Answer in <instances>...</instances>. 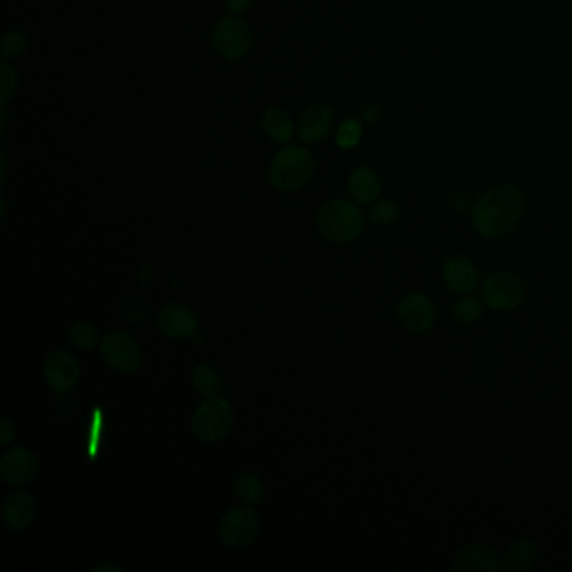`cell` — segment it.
Here are the masks:
<instances>
[{"mask_svg": "<svg viewBox=\"0 0 572 572\" xmlns=\"http://www.w3.org/2000/svg\"><path fill=\"white\" fill-rule=\"evenodd\" d=\"M525 198L519 187L504 183L489 188L472 202L470 222L480 237L490 240L510 235L524 215Z\"/></svg>", "mask_w": 572, "mask_h": 572, "instance_id": "cell-1", "label": "cell"}, {"mask_svg": "<svg viewBox=\"0 0 572 572\" xmlns=\"http://www.w3.org/2000/svg\"><path fill=\"white\" fill-rule=\"evenodd\" d=\"M316 222L323 237L336 244H349L359 239L366 227L363 210L356 202L344 198H333L323 203Z\"/></svg>", "mask_w": 572, "mask_h": 572, "instance_id": "cell-2", "label": "cell"}, {"mask_svg": "<svg viewBox=\"0 0 572 572\" xmlns=\"http://www.w3.org/2000/svg\"><path fill=\"white\" fill-rule=\"evenodd\" d=\"M316 163L309 150L302 146H287L282 148L276 155L269 170V180L272 187L279 192L291 193L306 187L314 177Z\"/></svg>", "mask_w": 572, "mask_h": 572, "instance_id": "cell-3", "label": "cell"}, {"mask_svg": "<svg viewBox=\"0 0 572 572\" xmlns=\"http://www.w3.org/2000/svg\"><path fill=\"white\" fill-rule=\"evenodd\" d=\"M234 423L232 405L222 396H205L192 420L195 437L203 443H215L225 437Z\"/></svg>", "mask_w": 572, "mask_h": 572, "instance_id": "cell-4", "label": "cell"}, {"mask_svg": "<svg viewBox=\"0 0 572 572\" xmlns=\"http://www.w3.org/2000/svg\"><path fill=\"white\" fill-rule=\"evenodd\" d=\"M480 297L492 311L509 312L525 301V287L515 274L507 271L490 272L480 282Z\"/></svg>", "mask_w": 572, "mask_h": 572, "instance_id": "cell-5", "label": "cell"}, {"mask_svg": "<svg viewBox=\"0 0 572 572\" xmlns=\"http://www.w3.org/2000/svg\"><path fill=\"white\" fill-rule=\"evenodd\" d=\"M212 46L220 57L227 61L245 57L252 47L249 26L239 17L222 19L212 32Z\"/></svg>", "mask_w": 572, "mask_h": 572, "instance_id": "cell-6", "label": "cell"}, {"mask_svg": "<svg viewBox=\"0 0 572 572\" xmlns=\"http://www.w3.org/2000/svg\"><path fill=\"white\" fill-rule=\"evenodd\" d=\"M260 531L257 512L245 505H237L220 520V537L232 549H244L255 541Z\"/></svg>", "mask_w": 572, "mask_h": 572, "instance_id": "cell-7", "label": "cell"}, {"mask_svg": "<svg viewBox=\"0 0 572 572\" xmlns=\"http://www.w3.org/2000/svg\"><path fill=\"white\" fill-rule=\"evenodd\" d=\"M99 351L103 354L104 361L123 375H131L138 371L143 359L135 338L121 331L106 334L99 343Z\"/></svg>", "mask_w": 572, "mask_h": 572, "instance_id": "cell-8", "label": "cell"}, {"mask_svg": "<svg viewBox=\"0 0 572 572\" xmlns=\"http://www.w3.org/2000/svg\"><path fill=\"white\" fill-rule=\"evenodd\" d=\"M396 316L406 331L413 334H425L433 328L437 319V311L427 294L413 291L408 292L400 299Z\"/></svg>", "mask_w": 572, "mask_h": 572, "instance_id": "cell-9", "label": "cell"}, {"mask_svg": "<svg viewBox=\"0 0 572 572\" xmlns=\"http://www.w3.org/2000/svg\"><path fill=\"white\" fill-rule=\"evenodd\" d=\"M42 375L47 386L56 393H68L78 385L81 368L73 354L57 349L46 358L42 366Z\"/></svg>", "mask_w": 572, "mask_h": 572, "instance_id": "cell-10", "label": "cell"}, {"mask_svg": "<svg viewBox=\"0 0 572 572\" xmlns=\"http://www.w3.org/2000/svg\"><path fill=\"white\" fill-rule=\"evenodd\" d=\"M39 472V462L31 450L14 447L0 457V475L7 484L22 487L36 479Z\"/></svg>", "mask_w": 572, "mask_h": 572, "instance_id": "cell-11", "label": "cell"}, {"mask_svg": "<svg viewBox=\"0 0 572 572\" xmlns=\"http://www.w3.org/2000/svg\"><path fill=\"white\" fill-rule=\"evenodd\" d=\"M442 279L450 291L460 296H467L477 291L480 286V272L473 260L462 255H453L442 264Z\"/></svg>", "mask_w": 572, "mask_h": 572, "instance_id": "cell-12", "label": "cell"}, {"mask_svg": "<svg viewBox=\"0 0 572 572\" xmlns=\"http://www.w3.org/2000/svg\"><path fill=\"white\" fill-rule=\"evenodd\" d=\"M198 319L195 312L185 304H167L158 312L160 331L172 339H185L197 333Z\"/></svg>", "mask_w": 572, "mask_h": 572, "instance_id": "cell-13", "label": "cell"}, {"mask_svg": "<svg viewBox=\"0 0 572 572\" xmlns=\"http://www.w3.org/2000/svg\"><path fill=\"white\" fill-rule=\"evenodd\" d=\"M452 569L455 572H497L504 569V562L495 549L485 544H470L460 549Z\"/></svg>", "mask_w": 572, "mask_h": 572, "instance_id": "cell-14", "label": "cell"}, {"mask_svg": "<svg viewBox=\"0 0 572 572\" xmlns=\"http://www.w3.org/2000/svg\"><path fill=\"white\" fill-rule=\"evenodd\" d=\"M333 109L328 104H314L302 113L297 125V138L307 145L323 141L333 128Z\"/></svg>", "mask_w": 572, "mask_h": 572, "instance_id": "cell-15", "label": "cell"}, {"mask_svg": "<svg viewBox=\"0 0 572 572\" xmlns=\"http://www.w3.org/2000/svg\"><path fill=\"white\" fill-rule=\"evenodd\" d=\"M37 517V502L27 492H14L2 507V519L14 532L26 531Z\"/></svg>", "mask_w": 572, "mask_h": 572, "instance_id": "cell-16", "label": "cell"}, {"mask_svg": "<svg viewBox=\"0 0 572 572\" xmlns=\"http://www.w3.org/2000/svg\"><path fill=\"white\" fill-rule=\"evenodd\" d=\"M348 192L359 205L375 203L381 195V178L373 168H356L348 178Z\"/></svg>", "mask_w": 572, "mask_h": 572, "instance_id": "cell-17", "label": "cell"}, {"mask_svg": "<svg viewBox=\"0 0 572 572\" xmlns=\"http://www.w3.org/2000/svg\"><path fill=\"white\" fill-rule=\"evenodd\" d=\"M262 128L272 141L286 145L294 138V123L291 116L281 108H271L262 116Z\"/></svg>", "mask_w": 572, "mask_h": 572, "instance_id": "cell-18", "label": "cell"}, {"mask_svg": "<svg viewBox=\"0 0 572 572\" xmlns=\"http://www.w3.org/2000/svg\"><path fill=\"white\" fill-rule=\"evenodd\" d=\"M539 559V549L536 542L519 539L509 546L504 557V567L509 571H525Z\"/></svg>", "mask_w": 572, "mask_h": 572, "instance_id": "cell-19", "label": "cell"}, {"mask_svg": "<svg viewBox=\"0 0 572 572\" xmlns=\"http://www.w3.org/2000/svg\"><path fill=\"white\" fill-rule=\"evenodd\" d=\"M485 312V304L482 297L467 294L462 299H458L453 306V317L460 324H475L482 319Z\"/></svg>", "mask_w": 572, "mask_h": 572, "instance_id": "cell-20", "label": "cell"}, {"mask_svg": "<svg viewBox=\"0 0 572 572\" xmlns=\"http://www.w3.org/2000/svg\"><path fill=\"white\" fill-rule=\"evenodd\" d=\"M235 495L245 505H257L264 499V484L254 473H244L235 482Z\"/></svg>", "mask_w": 572, "mask_h": 572, "instance_id": "cell-21", "label": "cell"}, {"mask_svg": "<svg viewBox=\"0 0 572 572\" xmlns=\"http://www.w3.org/2000/svg\"><path fill=\"white\" fill-rule=\"evenodd\" d=\"M192 383L200 395L213 396L220 386V376L210 364H198L192 373Z\"/></svg>", "mask_w": 572, "mask_h": 572, "instance_id": "cell-22", "label": "cell"}, {"mask_svg": "<svg viewBox=\"0 0 572 572\" xmlns=\"http://www.w3.org/2000/svg\"><path fill=\"white\" fill-rule=\"evenodd\" d=\"M361 140H363V121L356 118L344 120L336 131V145L341 150H353L361 143Z\"/></svg>", "mask_w": 572, "mask_h": 572, "instance_id": "cell-23", "label": "cell"}, {"mask_svg": "<svg viewBox=\"0 0 572 572\" xmlns=\"http://www.w3.org/2000/svg\"><path fill=\"white\" fill-rule=\"evenodd\" d=\"M368 217H369V222L375 224L378 227H388V225L395 224L398 217H400V207H398L395 200L380 198L373 203Z\"/></svg>", "mask_w": 572, "mask_h": 572, "instance_id": "cell-24", "label": "cell"}, {"mask_svg": "<svg viewBox=\"0 0 572 572\" xmlns=\"http://www.w3.org/2000/svg\"><path fill=\"white\" fill-rule=\"evenodd\" d=\"M99 334L93 324L76 323L68 329V341L79 349H93Z\"/></svg>", "mask_w": 572, "mask_h": 572, "instance_id": "cell-25", "label": "cell"}, {"mask_svg": "<svg viewBox=\"0 0 572 572\" xmlns=\"http://www.w3.org/2000/svg\"><path fill=\"white\" fill-rule=\"evenodd\" d=\"M29 47L27 36L21 31H11L2 39V56L4 59H17Z\"/></svg>", "mask_w": 572, "mask_h": 572, "instance_id": "cell-26", "label": "cell"}, {"mask_svg": "<svg viewBox=\"0 0 572 572\" xmlns=\"http://www.w3.org/2000/svg\"><path fill=\"white\" fill-rule=\"evenodd\" d=\"M0 79H2V83H0V103L2 106H5L14 98L16 89H17V74L14 71L11 64H7L5 61L0 66Z\"/></svg>", "mask_w": 572, "mask_h": 572, "instance_id": "cell-27", "label": "cell"}, {"mask_svg": "<svg viewBox=\"0 0 572 572\" xmlns=\"http://www.w3.org/2000/svg\"><path fill=\"white\" fill-rule=\"evenodd\" d=\"M448 208L455 213H470L472 202L468 200L467 195H463L462 192H453L447 198Z\"/></svg>", "mask_w": 572, "mask_h": 572, "instance_id": "cell-28", "label": "cell"}, {"mask_svg": "<svg viewBox=\"0 0 572 572\" xmlns=\"http://www.w3.org/2000/svg\"><path fill=\"white\" fill-rule=\"evenodd\" d=\"M14 437H16V430H14L11 420L2 418L0 420V443L7 445V443H11Z\"/></svg>", "mask_w": 572, "mask_h": 572, "instance_id": "cell-29", "label": "cell"}, {"mask_svg": "<svg viewBox=\"0 0 572 572\" xmlns=\"http://www.w3.org/2000/svg\"><path fill=\"white\" fill-rule=\"evenodd\" d=\"M252 4V0H224V5L225 9L234 14V16H239L242 12L247 11Z\"/></svg>", "mask_w": 572, "mask_h": 572, "instance_id": "cell-30", "label": "cell"}, {"mask_svg": "<svg viewBox=\"0 0 572 572\" xmlns=\"http://www.w3.org/2000/svg\"><path fill=\"white\" fill-rule=\"evenodd\" d=\"M381 115H383L381 106H380V104H373V106H369V108L364 109L363 121L364 123H368V125H371V123H376Z\"/></svg>", "mask_w": 572, "mask_h": 572, "instance_id": "cell-31", "label": "cell"}, {"mask_svg": "<svg viewBox=\"0 0 572 572\" xmlns=\"http://www.w3.org/2000/svg\"><path fill=\"white\" fill-rule=\"evenodd\" d=\"M121 566H116L113 562H101L98 566H94L93 572H121Z\"/></svg>", "mask_w": 572, "mask_h": 572, "instance_id": "cell-32", "label": "cell"}]
</instances>
